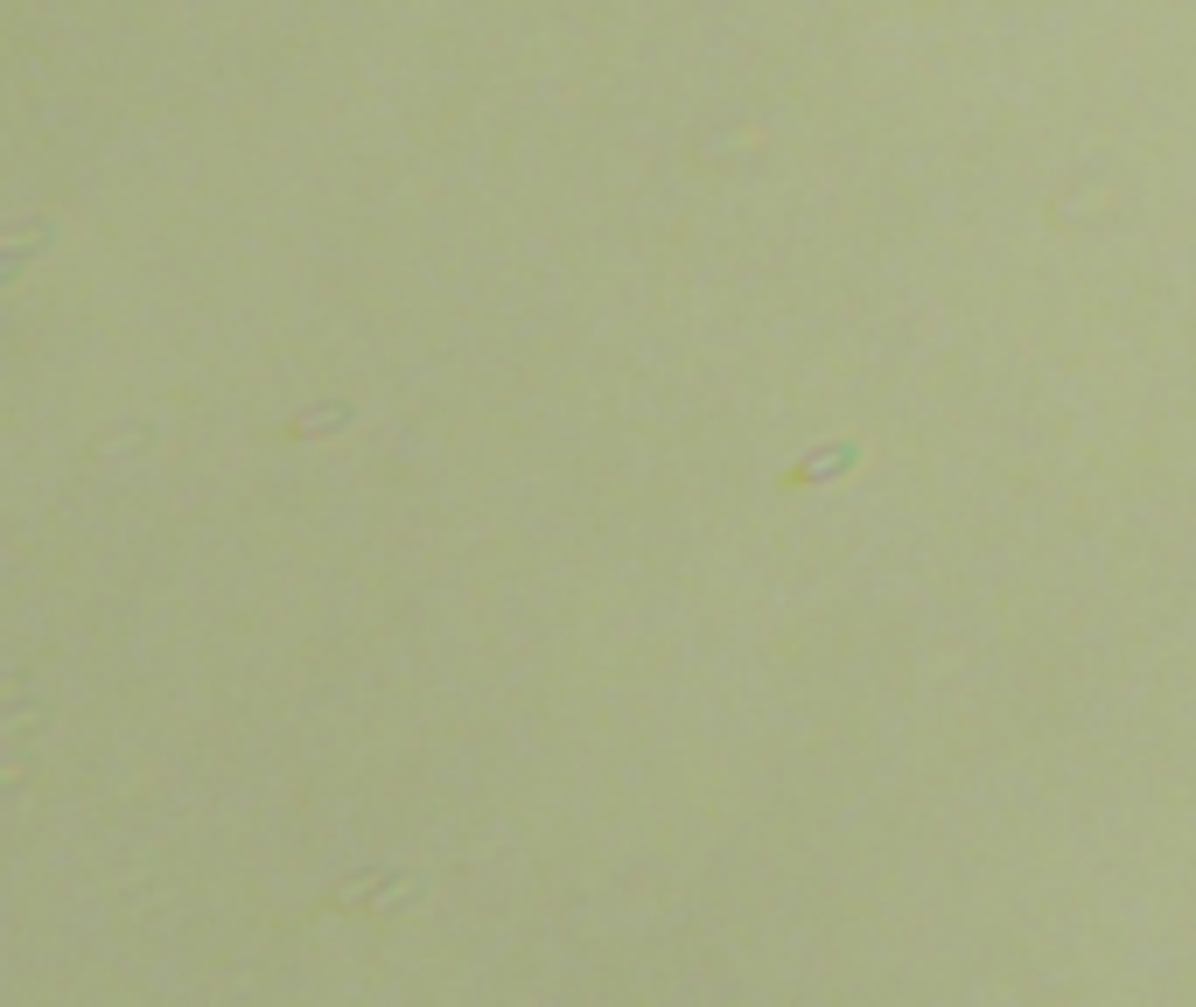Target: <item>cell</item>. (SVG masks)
<instances>
[{
	"label": "cell",
	"instance_id": "1",
	"mask_svg": "<svg viewBox=\"0 0 1196 1007\" xmlns=\"http://www.w3.org/2000/svg\"><path fill=\"white\" fill-rule=\"evenodd\" d=\"M854 462H860L854 441H833V448H819V455H805V462H790V469H784V483H790V490H805V483H825V476H847Z\"/></svg>",
	"mask_w": 1196,
	"mask_h": 1007
},
{
	"label": "cell",
	"instance_id": "2",
	"mask_svg": "<svg viewBox=\"0 0 1196 1007\" xmlns=\"http://www.w3.org/2000/svg\"><path fill=\"white\" fill-rule=\"evenodd\" d=\"M343 420H350V406H323V413H302L288 434H294V441H302V434H329V428H343Z\"/></svg>",
	"mask_w": 1196,
	"mask_h": 1007
}]
</instances>
